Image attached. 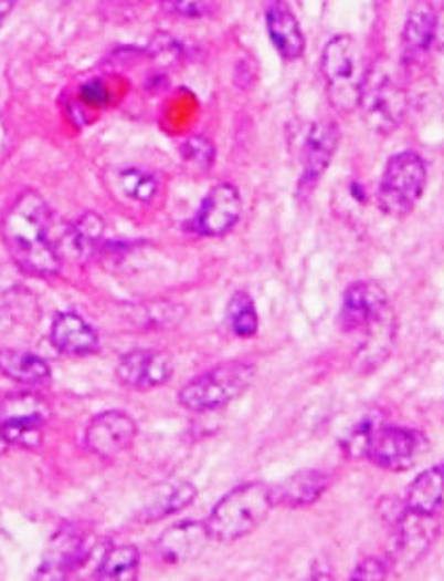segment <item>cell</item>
I'll use <instances>...</instances> for the list:
<instances>
[{
	"instance_id": "cell-1",
	"label": "cell",
	"mask_w": 444,
	"mask_h": 581,
	"mask_svg": "<svg viewBox=\"0 0 444 581\" xmlns=\"http://www.w3.org/2000/svg\"><path fill=\"white\" fill-rule=\"evenodd\" d=\"M51 210L36 191H23L2 219V240L23 273L51 280L60 276L61 259L49 240Z\"/></svg>"
},
{
	"instance_id": "cell-2",
	"label": "cell",
	"mask_w": 444,
	"mask_h": 581,
	"mask_svg": "<svg viewBox=\"0 0 444 581\" xmlns=\"http://www.w3.org/2000/svg\"><path fill=\"white\" fill-rule=\"evenodd\" d=\"M273 508V485L263 481L243 483L216 501L205 527L212 541L233 543L256 531Z\"/></svg>"
},
{
	"instance_id": "cell-3",
	"label": "cell",
	"mask_w": 444,
	"mask_h": 581,
	"mask_svg": "<svg viewBox=\"0 0 444 581\" xmlns=\"http://www.w3.org/2000/svg\"><path fill=\"white\" fill-rule=\"evenodd\" d=\"M256 378V367L247 361H224L202 376L187 382L179 391V403L184 409L205 414L226 407L242 397Z\"/></svg>"
},
{
	"instance_id": "cell-4",
	"label": "cell",
	"mask_w": 444,
	"mask_h": 581,
	"mask_svg": "<svg viewBox=\"0 0 444 581\" xmlns=\"http://www.w3.org/2000/svg\"><path fill=\"white\" fill-rule=\"evenodd\" d=\"M321 74L331 105L343 114L355 112L364 72L361 70L359 44L352 37L340 34L325 44Z\"/></svg>"
},
{
	"instance_id": "cell-5",
	"label": "cell",
	"mask_w": 444,
	"mask_h": 581,
	"mask_svg": "<svg viewBox=\"0 0 444 581\" xmlns=\"http://www.w3.org/2000/svg\"><path fill=\"white\" fill-rule=\"evenodd\" d=\"M364 122L380 135L394 133L409 112V95L401 82L394 81L384 68L364 70L359 103Z\"/></svg>"
},
{
	"instance_id": "cell-6",
	"label": "cell",
	"mask_w": 444,
	"mask_h": 581,
	"mask_svg": "<svg viewBox=\"0 0 444 581\" xmlns=\"http://www.w3.org/2000/svg\"><path fill=\"white\" fill-rule=\"evenodd\" d=\"M427 166L415 152H401L385 164L378 187V206L388 217H406L424 196Z\"/></svg>"
},
{
	"instance_id": "cell-7",
	"label": "cell",
	"mask_w": 444,
	"mask_h": 581,
	"mask_svg": "<svg viewBox=\"0 0 444 581\" xmlns=\"http://www.w3.org/2000/svg\"><path fill=\"white\" fill-rule=\"evenodd\" d=\"M51 416L49 403L36 393H15L0 402V433L9 445L41 447L42 428Z\"/></svg>"
},
{
	"instance_id": "cell-8",
	"label": "cell",
	"mask_w": 444,
	"mask_h": 581,
	"mask_svg": "<svg viewBox=\"0 0 444 581\" xmlns=\"http://www.w3.org/2000/svg\"><path fill=\"white\" fill-rule=\"evenodd\" d=\"M242 212L243 201L237 187L231 183H219L203 198L200 210L189 225V231L203 238H219L240 222Z\"/></svg>"
},
{
	"instance_id": "cell-9",
	"label": "cell",
	"mask_w": 444,
	"mask_h": 581,
	"mask_svg": "<svg viewBox=\"0 0 444 581\" xmlns=\"http://www.w3.org/2000/svg\"><path fill=\"white\" fill-rule=\"evenodd\" d=\"M137 422L126 412H103L86 426L84 443L102 460H116L137 439Z\"/></svg>"
},
{
	"instance_id": "cell-10",
	"label": "cell",
	"mask_w": 444,
	"mask_h": 581,
	"mask_svg": "<svg viewBox=\"0 0 444 581\" xmlns=\"http://www.w3.org/2000/svg\"><path fill=\"white\" fill-rule=\"evenodd\" d=\"M390 311L384 288L376 281H355L343 290L340 325L343 332H364Z\"/></svg>"
},
{
	"instance_id": "cell-11",
	"label": "cell",
	"mask_w": 444,
	"mask_h": 581,
	"mask_svg": "<svg viewBox=\"0 0 444 581\" xmlns=\"http://www.w3.org/2000/svg\"><path fill=\"white\" fill-rule=\"evenodd\" d=\"M175 374L172 360L156 349H137L118 361L116 376L133 391H151L163 386Z\"/></svg>"
},
{
	"instance_id": "cell-12",
	"label": "cell",
	"mask_w": 444,
	"mask_h": 581,
	"mask_svg": "<svg viewBox=\"0 0 444 581\" xmlns=\"http://www.w3.org/2000/svg\"><path fill=\"white\" fill-rule=\"evenodd\" d=\"M338 143H340V131L336 122L321 121L308 126L304 137L303 173H300V187L304 191L310 194L315 185L321 180L338 149Z\"/></svg>"
},
{
	"instance_id": "cell-13",
	"label": "cell",
	"mask_w": 444,
	"mask_h": 581,
	"mask_svg": "<svg viewBox=\"0 0 444 581\" xmlns=\"http://www.w3.org/2000/svg\"><path fill=\"white\" fill-rule=\"evenodd\" d=\"M420 449L417 435L403 426L382 424L367 447V460L373 461L378 468L399 473L409 468Z\"/></svg>"
},
{
	"instance_id": "cell-14",
	"label": "cell",
	"mask_w": 444,
	"mask_h": 581,
	"mask_svg": "<svg viewBox=\"0 0 444 581\" xmlns=\"http://www.w3.org/2000/svg\"><path fill=\"white\" fill-rule=\"evenodd\" d=\"M264 21H266L268 39L283 60H300L306 49V41L298 18L294 9L287 4V0H266Z\"/></svg>"
},
{
	"instance_id": "cell-15",
	"label": "cell",
	"mask_w": 444,
	"mask_h": 581,
	"mask_svg": "<svg viewBox=\"0 0 444 581\" xmlns=\"http://www.w3.org/2000/svg\"><path fill=\"white\" fill-rule=\"evenodd\" d=\"M212 541L205 522L182 521L166 529L156 541V554L166 564L195 561Z\"/></svg>"
},
{
	"instance_id": "cell-16",
	"label": "cell",
	"mask_w": 444,
	"mask_h": 581,
	"mask_svg": "<svg viewBox=\"0 0 444 581\" xmlns=\"http://www.w3.org/2000/svg\"><path fill=\"white\" fill-rule=\"evenodd\" d=\"M88 552H91V548H86L84 533L74 527H65L49 543L46 557H44V562H42L36 578L61 580V578L70 575V571L81 567L82 562L88 559Z\"/></svg>"
},
{
	"instance_id": "cell-17",
	"label": "cell",
	"mask_w": 444,
	"mask_h": 581,
	"mask_svg": "<svg viewBox=\"0 0 444 581\" xmlns=\"http://www.w3.org/2000/svg\"><path fill=\"white\" fill-rule=\"evenodd\" d=\"M438 34V13L432 7V2L422 0L417 2L406 20L403 28V60L404 63H415L424 60L430 53L432 44Z\"/></svg>"
},
{
	"instance_id": "cell-18",
	"label": "cell",
	"mask_w": 444,
	"mask_h": 581,
	"mask_svg": "<svg viewBox=\"0 0 444 581\" xmlns=\"http://www.w3.org/2000/svg\"><path fill=\"white\" fill-rule=\"evenodd\" d=\"M51 342L60 353L72 357H84L99 351V334L95 332V328L72 311L60 313L53 320Z\"/></svg>"
},
{
	"instance_id": "cell-19",
	"label": "cell",
	"mask_w": 444,
	"mask_h": 581,
	"mask_svg": "<svg viewBox=\"0 0 444 581\" xmlns=\"http://www.w3.org/2000/svg\"><path fill=\"white\" fill-rule=\"evenodd\" d=\"M329 485H331V477L324 470H317V468L298 470L285 481L273 485V500H275V506L304 508L319 500L329 489Z\"/></svg>"
},
{
	"instance_id": "cell-20",
	"label": "cell",
	"mask_w": 444,
	"mask_h": 581,
	"mask_svg": "<svg viewBox=\"0 0 444 581\" xmlns=\"http://www.w3.org/2000/svg\"><path fill=\"white\" fill-rule=\"evenodd\" d=\"M443 464H434L409 485L404 496V510L420 517H438L443 510Z\"/></svg>"
},
{
	"instance_id": "cell-21",
	"label": "cell",
	"mask_w": 444,
	"mask_h": 581,
	"mask_svg": "<svg viewBox=\"0 0 444 581\" xmlns=\"http://www.w3.org/2000/svg\"><path fill=\"white\" fill-rule=\"evenodd\" d=\"M0 374L21 384H42L51 378V367L30 351L0 349Z\"/></svg>"
},
{
	"instance_id": "cell-22",
	"label": "cell",
	"mask_w": 444,
	"mask_h": 581,
	"mask_svg": "<svg viewBox=\"0 0 444 581\" xmlns=\"http://www.w3.org/2000/svg\"><path fill=\"white\" fill-rule=\"evenodd\" d=\"M195 498H198V489L193 483H168L158 489L156 498L149 500L141 517L149 522L160 521L170 515L182 512L184 508H189L195 501Z\"/></svg>"
},
{
	"instance_id": "cell-23",
	"label": "cell",
	"mask_w": 444,
	"mask_h": 581,
	"mask_svg": "<svg viewBox=\"0 0 444 581\" xmlns=\"http://www.w3.org/2000/svg\"><path fill=\"white\" fill-rule=\"evenodd\" d=\"M139 564H141V554L135 546H128V543L112 546L103 554L102 562L95 571V578L116 581L137 580Z\"/></svg>"
},
{
	"instance_id": "cell-24",
	"label": "cell",
	"mask_w": 444,
	"mask_h": 581,
	"mask_svg": "<svg viewBox=\"0 0 444 581\" xmlns=\"http://www.w3.org/2000/svg\"><path fill=\"white\" fill-rule=\"evenodd\" d=\"M367 341L359 351V367L369 365L376 367L380 361H384L394 344V315L392 311H385L378 321H373L367 330Z\"/></svg>"
},
{
	"instance_id": "cell-25",
	"label": "cell",
	"mask_w": 444,
	"mask_h": 581,
	"mask_svg": "<svg viewBox=\"0 0 444 581\" xmlns=\"http://www.w3.org/2000/svg\"><path fill=\"white\" fill-rule=\"evenodd\" d=\"M226 321L237 339H252L258 334V325H261L258 311L254 299L247 292L240 290L231 297V301L226 304Z\"/></svg>"
},
{
	"instance_id": "cell-26",
	"label": "cell",
	"mask_w": 444,
	"mask_h": 581,
	"mask_svg": "<svg viewBox=\"0 0 444 581\" xmlns=\"http://www.w3.org/2000/svg\"><path fill=\"white\" fill-rule=\"evenodd\" d=\"M120 187L126 198L139 204H154L162 194L160 179L141 168H126L120 173Z\"/></svg>"
},
{
	"instance_id": "cell-27",
	"label": "cell",
	"mask_w": 444,
	"mask_h": 581,
	"mask_svg": "<svg viewBox=\"0 0 444 581\" xmlns=\"http://www.w3.org/2000/svg\"><path fill=\"white\" fill-rule=\"evenodd\" d=\"M384 424L378 412H371L357 422L343 437L342 449L348 458H364L373 433Z\"/></svg>"
},
{
	"instance_id": "cell-28",
	"label": "cell",
	"mask_w": 444,
	"mask_h": 581,
	"mask_svg": "<svg viewBox=\"0 0 444 581\" xmlns=\"http://www.w3.org/2000/svg\"><path fill=\"white\" fill-rule=\"evenodd\" d=\"M182 162L187 164V168L193 173V175H205L214 158H216V149H214V143L203 137V135H193V137H187L182 141L181 145Z\"/></svg>"
},
{
	"instance_id": "cell-29",
	"label": "cell",
	"mask_w": 444,
	"mask_h": 581,
	"mask_svg": "<svg viewBox=\"0 0 444 581\" xmlns=\"http://www.w3.org/2000/svg\"><path fill=\"white\" fill-rule=\"evenodd\" d=\"M103 236H105V222L102 217L93 212H86L84 217H81L72 225V231H70L72 243L81 255H91L93 250H97L103 241Z\"/></svg>"
},
{
	"instance_id": "cell-30",
	"label": "cell",
	"mask_w": 444,
	"mask_h": 581,
	"mask_svg": "<svg viewBox=\"0 0 444 581\" xmlns=\"http://www.w3.org/2000/svg\"><path fill=\"white\" fill-rule=\"evenodd\" d=\"M163 13L182 20H202L216 11V0H162Z\"/></svg>"
},
{
	"instance_id": "cell-31",
	"label": "cell",
	"mask_w": 444,
	"mask_h": 581,
	"mask_svg": "<svg viewBox=\"0 0 444 581\" xmlns=\"http://www.w3.org/2000/svg\"><path fill=\"white\" fill-rule=\"evenodd\" d=\"M147 58L158 61L162 65H175V63H181L182 58H184V46L177 39H172L170 34L160 32L149 42Z\"/></svg>"
},
{
	"instance_id": "cell-32",
	"label": "cell",
	"mask_w": 444,
	"mask_h": 581,
	"mask_svg": "<svg viewBox=\"0 0 444 581\" xmlns=\"http://www.w3.org/2000/svg\"><path fill=\"white\" fill-rule=\"evenodd\" d=\"M388 578V562L380 557H367L361 562H357L355 571L350 573V580H385Z\"/></svg>"
},
{
	"instance_id": "cell-33",
	"label": "cell",
	"mask_w": 444,
	"mask_h": 581,
	"mask_svg": "<svg viewBox=\"0 0 444 581\" xmlns=\"http://www.w3.org/2000/svg\"><path fill=\"white\" fill-rule=\"evenodd\" d=\"M81 100L91 105V107H103L107 100H109V93H107V86L103 81H88L81 89Z\"/></svg>"
},
{
	"instance_id": "cell-34",
	"label": "cell",
	"mask_w": 444,
	"mask_h": 581,
	"mask_svg": "<svg viewBox=\"0 0 444 581\" xmlns=\"http://www.w3.org/2000/svg\"><path fill=\"white\" fill-rule=\"evenodd\" d=\"M18 2H20V0H0V28H2V23L7 21V18L13 13V9L18 7Z\"/></svg>"
},
{
	"instance_id": "cell-35",
	"label": "cell",
	"mask_w": 444,
	"mask_h": 581,
	"mask_svg": "<svg viewBox=\"0 0 444 581\" xmlns=\"http://www.w3.org/2000/svg\"><path fill=\"white\" fill-rule=\"evenodd\" d=\"M7 447H9V443H7V439L2 437V433H0V454H4L7 452Z\"/></svg>"
}]
</instances>
